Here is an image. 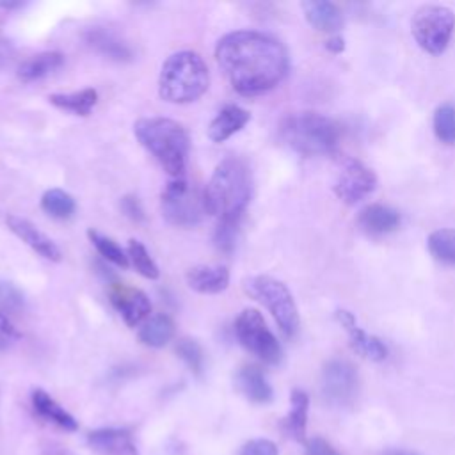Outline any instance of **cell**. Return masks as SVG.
Returning a JSON list of instances; mask_svg holds the SVG:
<instances>
[{"mask_svg":"<svg viewBox=\"0 0 455 455\" xmlns=\"http://www.w3.org/2000/svg\"><path fill=\"white\" fill-rule=\"evenodd\" d=\"M427 247L434 259L455 267V229L443 228L432 231L427 238Z\"/></svg>","mask_w":455,"mask_h":455,"instance_id":"cell-27","label":"cell"},{"mask_svg":"<svg viewBox=\"0 0 455 455\" xmlns=\"http://www.w3.org/2000/svg\"><path fill=\"white\" fill-rule=\"evenodd\" d=\"M174 336V322L165 313L149 316L139 329V339L151 348L165 347Z\"/></svg>","mask_w":455,"mask_h":455,"instance_id":"cell-24","label":"cell"},{"mask_svg":"<svg viewBox=\"0 0 455 455\" xmlns=\"http://www.w3.org/2000/svg\"><path fill=\"white\" fill-rule=\"evenodd\" d=\"M41 208L53 219H69L75 213V199L60 190V188H50L41 197Z\"/></svg>","mask_w":455,"mask_h":455,"instance_id":"cell-28","label":"cell"},{"mask_svg":"<svg viewBox=\"0 0 455 455\" xmlns=\"http://www.w3.org/2000/svg\"><path fill=\"white\" fill-rule=\"evenodd\" d=\"M32 405H34L36 412L41 418H44L46 421H50L68 432H73L78 428L76 419L64 407H60L46 391L34 389L32 391Z\"/></svg>","mask_w":455,"mask_h":455,"instance_id":"cell-22","label":"cell"},{"mask_svg":"<svg viewBox=\"0 0 455 455\" xmlns=\"http://www.w3.org/2000/svg\"><path fill=\"white\" fill-rule=\"evenodd\" d=\"M382 455H418L414 451H409V450H398V448H391V450H386Z\"/></svg>","mask_w":455,"mask_h":455,"instance_id":"cell-41","label":"cell"},{"mask_svg":"<svg viewBox=\"0 0 455 455\" xmlns=\"http://www.w3.org/2000/svg\"><path fill=\"white\" fill-rule=\"evenodd\" d=\"M204 201L185 178H171L162 192V215L178 228H194L203 220Z\"/></svg>","mask_w":455,"mask_h":455,"instance_id":"cell-9","label":"cell"},{"mask_svg":"<svg viewBox=\"0 0 455 455\" xmlns=\"http://www.w3.org/2000/svg\"><path fill=\"white\" fill-rule=\"evenodd\" d=\"M210 85V73L199 53L181 50L167 57L158 76L160 98L183 105L201 98Z\"/></svg>","mask_w":455,"mask_h":455,"instance_id":"cell-4","label":"cell"},{"mask_svg":"<svg viewBox=\"0 0 455 455\" xmlns=\"http://www.w3.org/2000/svg\"><path fill=\"white\" fill-rule=\"evenodd\" d=\"M50 103L60 110H68L76 116H89L98 103V92L94 89H82L75 92L50 94Z\"/></svg>","mask_w":455,"mask_h":455,"instance_id":"cell-26","label":"cell"},{"mask_svg":"<svg viewBox=\"0 0 455 455\" xmlns=\"http://www.w3.org/2000/svg\"><path fill=\"white\" fill-rule=\"evenodd\" d=\"M235 334L240 345L267 364L283 361V348L258 309L245 307L235 320Z\"/></svg>","mask_w":455,"mask_h":455,"instance_id":"cell-8","label":"cell"},{"mask_svg":"<svg viewBox=\"0 0 455 455\" xmlns=\"http://www.w3.org/2000/svg\"><path fill=\"white\" fill-rule=\"evenodd\" d=\"M121 210L124 212V215L135 222L144 220V210L139 203V199L135 196H124L121 199Z\"/></svg>","mask_w":455,"mask_h":455,"instance_id":"cell-36","label":"cell"},{"mask_svg":"<svg viewBox=\"0 0 455 455\" xmlns=\"http://www.w3.org/2000/svg\"><path fill=\"white\" fill-rule=\"evenodd\" d=\"M238 455H279V451L270 439H251L240 448Z\"/></svg>","mask_w":455,"mask_h":455,"instance_id":"cell-35","label":"cell"},{"mask_svg":"<svg viewBox=\"0 0 455 455\" xmlns=\"http://www.w3.org/2000/svg\"><path fill=\"white\" fill-rule=\"evenodd\" d=\"M377 187L375 172L355 158H343L334 181V194L345 204H355L370 196Z\"/></svg>","mask_w":455,"mask_h":455,"instance_id":"cell-11","label":"cell"},{"mask_svg":"<svg viewBox=\"0 0 455 455\" xmlns=\"http://www.w3.org/2000/svg\"><path fill=\"white\" fill-rule=\"evenodd\" d=\"M279 135L288 148L304 156L329 155L338 148L339 126L323 114L302 110L281 119Z\"/></svg>","mask_w":455,"mask_h":455,"instance_id":"cell-5","label":"cell"},{"mask_svg":"<svg viewBox=\"0 0 455 455\" xmlns=\"http://www.w3.org/2000/svg\"><path fill=\"white\" fill-rule=\"evenodd\" d=\"M235 382H236L238 391L252 403L263 405V403L272 402V398H274L272 386L268 384L261 368L256 364L242 366L235 375Z\"/></svg>","mask_w":455,"mask_h":455,"instance_id":"cell-18","label":"cell"},{"mask_svg":"<svg viewBox=\"0 0 455 455\" xmlns=\"http://www.w3.org/2000/svg\"><path fill=\"white\" fill-rule=\"evenodd\" d=\"M133 133L171 178H185L190 139L183 124L169 117H142Z\"/></svg>","mask_w":455,"mask_h":455,"instance_id":"cell-3","label":"cell"},{"mask_svg":"<svg viewBox=\"0 0 455 455\" xmlns=\"http://www.w3.org/2000/svg\"><path fill=\"white\" fill-rule=\"evenodd\" d=\"M7 226L9 229L21 238L30 249H34L37 254H41L43 258L50 259V261H60L62 254L60 249L57 247V243L46 236L43 231H39L32 222H28L27 219L16 217V215H7Z\"/></svg>","mask_w":455,"mask_h":455,"instance_id":"cell-16","label":"cell"},{"mask_svg":"<svg viewBox=\"0 0 455 455\" xmlns=\"http://www.w3.org/2000/svg\"><path fill=\"white\" fill-rule=\"evenodd\" d=\"M23 4L21 2H5V0H0V9H18L21 7Z\"/></svg>","mask_w":455,"mask_h":455,"instance_id":"cell-42","label":"cell"},{"mask_svg":"<svg viewBox=\"0 0 455 455\" xmlns=\"http://www.w3.org/2000/svg\"><path fill=\"white\" fill-rule=\"evenodd\" d=\"M411 32L421 50L441 55L455 32V12L439 4L421 5L411 20Z\"/></svg>","mask_w":455,"mask_h":455,"instance_id":"cell-7","label":"cell"},{"mask_svg":"<svg viewBox=\"0 0 455 455\" xmlns=\"http://www.w3.org/2000/svg\"><path fill=\"white\" fill-rule=\"evenodd\" d=\"M325 48L332 53H341L345 50V41L339 36H332L331 39L325 41Z\"/></svg>","mask_w":455,"mask_h":455,"instance_id":"cell-39","label":"cell"},{"mask_svg":"<svg viewBox=\"0 0 455 455\" xmlns=\"http://www.w3.org/2000/svg\"><path fill=\"white\" fill-rule=\"evenodd\" d=\"M87 236H89L91 243L96 247V251L100 252V256H103L107 261L117 265V267H123V268L128 267V263H130L128 254L112 238L101 235L96 229H89Z\"/></svg>","mask_w":455,"mask_h":455,"instance_id":"cell-30","label":"cell"},{"mask_svg":"<svg viewBox=\"0 0 455 455\" xmlns=\"http://www.w3.org/2000/svg\"><path fill=\"white\" fill-rule=\"evenodd\" d=\"M25 299L20 288H16L9 281H0V313L16 315L23 309Z\"/></svg>","mask_w":455,"mask_h":455,"instance_id":"cell-33","label":"cell"},{"mask_svg":"<svg viewBox=\"0 0 455 455\" xmlns=\"http://www.w3.org/2000/svg\"><path fill=\"white\" fill-rule=\"evenodd\" d=\"M336 318L347 329L348 339H350V347L359 355H363L364 359H370L373 363H380V361H384L387 357L386 343L380 338H377V336L366 332L364 329H361L357 325V322H355V316L350 311L338 309L336 311Z\"/></svg>","mask_w":455,"mask_h":455,"instance_id":"cell-12","label":"cell"},{"mask_svg":"<svg viewBox=\"0 0 455 455\" xmlns=\"http://www.w3.org/2000/svg\"><path fill=\"white\" fill-rule=\"evenodd\" d=\"M400 224V213L386 204H368L357 215V226L370 236H382L395 231Z\"/></svg>","mask_w":455,"mask_h":455,"instance_id":"cell-17","label":"cell"},{"mask_svg":"<svg viewBox=\"0 0 455 455\" xmlns=\"http://www.w3.org/2000/svg\"><path fill=\"white\" fill-rule=\"evenodd\" d=\"M110 300H112L114 307L121 313V316L128 327L139 325L151 313V302H149L148 295L135 288L116 286L110 293Z\"/></svg>","mask_w":455,"mask_h":455,"instance_id":"cell-13","label":"cell"},{"mask_svg":"<svg viewBox=\"0 0 455 455\" xmlns=\"http://www.w3.org/2000/svg\"><path fill=\"white\" fill-rule=\"evenodd\" d=\"M251 119V114L238 105H226L212 119L208 126V137L213 142H224L236 132H240Z\"/></svg>","mask_w":455,"mask_h":455,"instance_id":"cell-21","label":"cell"},{"mask_svg":"<svg viewBox=\"0 0 455 455\" xmlns=\"http://www.w3.org/2000/svg\"><path fill=\"white\" fill-rule=\"evenodd\" d=\"M126 254H128L130 263L133 265V268H135L140 275H144V277H148V279H156V277H158V274H160L158 265H156L155 259L149 256L146 245H144L140 240L132 238V240L128 242Z\"/></svg>","mask_w":455,"mask_h":455,"instance_id":"cell-29","label":"cell"},{"mask_svg":"<svg viewBox=\"0 0 455 455\" xmlns=\"http://www.w3.org/2000/svg\"><path fill=\"white\" fill-rule=\"evenodd\" d=\"M219 68L242 96H256L277 87L288 73L286 48L258 30H235L215 46Z\"/></svg>","mask_w":455,"mask_h":455,"instance_id":"cell-1","label":"cell"},{"mask_svg":"<svg viewBox=\"0 0 455 455\" xmlns=\"http://www.w3.org/2000/svg\"><path fill=\"white\" fill-rule=\"evenodd\" d=\"M176 354L192 370V373H196V375L203 373L204 355H203V348H201V345L197 341H194L190 338H181L176 343Z\"/></svg>","mask_w":455,"mask_h":455,"instance_id":"cell-32","label":"cell"},{"mask_svg":"<svg viewBox=\"0 0 455 455\" xmlns=\"http://www.w3.org/2000/svg\"><path fill=\"white\" fill-rule=\"evenodd\" d=\"M307 409H309L307 393L302 389H293L290 395V412L284 419V428L295 441H300V443L306 441Z\"/></svg>","mask_w":455,"mask_h":455,"instance_id":"cell-25","label":"cell"},{"mask_svg":"<svg viewBox=\"0 0 455 455\" xmlns=\"http://www.w3.org/2000/svg\"><path fill=\"white\" fill-rule=\"evenodd\" d=\"M0 332L5 334L7 338H20L21 334L18 332V329L12 325V322L9 320L7 315L0 313Z\"/></svg>","mask_w":455,"mask_h":455,"instance_id":"cell-38","label":"cell"},{"mask_svg":"<svg viewBox=\"0 0 455 455\" xmlns=\"http://www.w3.org/2000/svg\"><path fill=\"white\" fill-rule=\"evenodd\" d=\"M320 387L327 403L348 405L357 395V371L345 359H331L323 364Z\"/></svg>","mask_w":455,"mask_h":455,"instance_id":"cell-10","label":"cell"},{"mask_svg":"<svg viewBox=\"0 0 455 455\" xmlns=\"http://www.w3.org/2000/svg\"><path fill=\"white\" fill-rule=\"evenodd\" d=\"M238 224H240V220H219L215 233H213V242L219 251L229 254L235 249Z\"/></svg>","mask_w":455,"mask_h":455,"instance_id":"cell-34","label":"cell"},{"mask_svg":"<svg viewBox=\"0 0 455 455\" xmlns=\"http://www.w3.org/2000/svg\"><path fill=\"white\" fill-rule=\"evenodd\" d=\"M158 455H188L180 444H164L160 450H158Z\"/></svg>","mask_w":455,"mask_h":455,"instance_id":"cell-40","label":"cell"},{"mask_svg":"<svg viewBox=\"0 0 455 455\" xmlns=\"http://www.w3.org/2000/svg\"><path fill=\"white\" fill-rule=\"evenodd\" d=\"M306 451L307 455H339L325 439L322 437H313L306 443Z\"/></svg>","mask_w":455,"mask_h":455,"instance_id":"cell-37","label":"cell"},{"mask_svg":"<svg viewBox=\"0 0 455 455\" xmlns=\"http://www.w3.org/2000/svg\"><path fill=\"white\" fill-rule=\"evenodd\" d=\"M434 133L443 144H455V105L443 103L435 108Z\"/></svg>","mask_w":455,"mask_h":455,"instance_id":"cell-31","label":"cell"},{"mask_svg":"<svg viewBox=\"0 0 455 455\" xmlns=\"http://www.w3.org/2000/svg\"><path fill=\"white\" fill-rule=\"evenodd\" d=\"M252 196L249 165L236 156H228L215 167L204 194V210L219 220H240Z\"/></svg>","mask_w":455,"mask_h":455,"instance_id":"cell-2","label":"cell"},{"mask_svg":"<svg viewBox=\"0 0 455 455\" xmlns=\"http://www.w3.org/2000/svg\"><path fill=\"white\" fill-rule=\"evenodd\" d=\"M302 11L307 23L320 32H338L343 27V14L339 7L329 0H306Z\"/></svg>","mask_w":455,"mask_h":455,"instance_id":"cell-20","label":"cell"},{"mask_svg":"<svg viewBox=\"0 0 455 455\" xmlns=\"http://www.w3.org/2000/svg\"><path fill=\"white\" fill-rule=\"evenodd\" d=\"M243 290L249 297L261 302L274 316L279 331L293 338L299 331V311L288 286L270 275H251L243 279Z\"/></svg>","mask_w":455,"mask_h":455,"instance_id":"cell-6","label":"cell"},{"mask_svg":"<svg viewBox=\"0 0 455 455\" xmlns=\"http://www.w3.org/2000/svg\"><path fill=\"white\" fill-rule=\"evenodd\" d=\"M64 64V55L59 52H43L23 60L18 68V76L23 82H34L48 76Z\"/></svg>","mask_w":455,"mask_h":455,"instance_id":"cell-23","label":"cell"},{"mask_svg":"<svg viewBox=\"0 0 455 455\" xmlns=\"http://www.w3.org/2000/svg\"><path fill=\"white\" fill-rule=\"evenodd\" d=\"M85 43L101 53L103 57L116 62H128L133 59L132 46L112 28L107 27H92L84 34Z\"/></svg>","mask_w":455,"mask_h":455,"instance_id":"cell-14","label":"cell"},{"mask_svg":"<svg viewBox=\"0 0 455 455\" xmlns=\"http://www.w3.org/2000/svg\"><path fill=\"white\" fill-rule=\"evenodd\" d=\"M89 446L101 455H139L137 444L126 428H98L87 434Z\"/></svg>","mask_w":455,"mask_h":455,"instance_id":"cell-15","label":"cell"},{"mask_svg":"<svg viewBox=\"0 0 455 455\" xmlns=\"http://www.w3.org/2000/svg\"><path fill=\"white\" fill-rule=\"evenodd\" d=\"M187 284L204 295H215L228 288L229 270L220 265H197L187 272Z\"/></svg>","mask_w":455,"mask_h":455,"instance_id":"cell-19","label":"cell"},{"mask_svg":"<svg viewBox=\"0 0 455 455\" xmlns=\"http://www.w3.org/2000/svg\"><path fill=\"white\" fill-rule=\"evenodd\" d=\"M9 341H11V338H7L5 334H2L0 332V350H4V348H7V345H9Z\"/></svg>","mask_w":455,"mask_h":455,"instance_id":"cell-43","label":"cell"}]
</instances>
